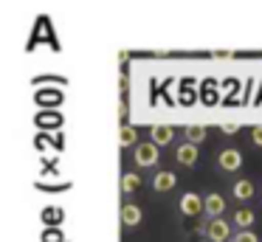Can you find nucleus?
I'll return each mask as SVG.
<instances>
[{"mask_svg": "<svg viewBox=\"0 0 262 242\" xmlns=\"http://www.w3.org/2000/svg\"><path fill=\"white\" fill-rule=\"evenodd\" d=\"M172 138H175V127H169V124H155V127H149V141L152 144L166 146Z\"/></svg>", "mask_w": 262, "mask_h": 242, "instance_id": "39448f33", "label": "nucleus"}, {"mask_svg": "<svg viewBox=\"0 0 262 242\" xmlns=\"http://www.w3.org/2000/svg\"><path fill=\"white\" fill-rule=\"evenodd\" d=\"M231 242H259V236H256L254 231H239V234L234 236Z\"/></svg>", "mask_w": 262, "mask_h": 242, "instance_id": "2eb2a0df", "label": "nucleus"}, {"mask_svg": "<svg viewBox=\"0 0 262 242\" xmlns=\"http://www.w3.org/2000/svg\"><path fill=\"white\" fill-rule=\"evenodd\" d=\"M206 236H209V242H226V239H234V236H231V225H228L223 217L209 219V225H206Z\"/></svg>", "mask_w": 262, "mask_h": 242, "instance_id": "f03ea898", "label": "nucleus"}, {"mask_svg": "<svg viewBox=\"0 0 262 242\" xmlns=\"http://www.w3.org/2000/svg\"><path fill=\"white\" fill-rule=\"evenodd\" d=\"M254 183H251V180H237V183H234V189H231V194L237 197L239 203H245V200H251V197H254Z\"/></svg>", "mask_w": 262, "mask_h": 242, "instance_id": "9b49d317", "label": "nucleus"}, {"mask_svg": "<svg viewBox=\"0 0 262 242\" xmlns=\"http://www.w3.org/2000/svg\"><path fill=\"white\" fill-rule=\"evenodd\" d=\"M119 144L121 146H138V129L136 127H121Z\"/></svg>", "mask_w": 262, "mask_h": 242, "instance_id": "4468645a", "label": "nucleus"}, {"mask_svg": "<svg viewBox=\"0 0 262 242\" xmlns=\"http://www.w3.org/2000/svg\"><path fill=\"white\" fill-rule=\"evenodd\" d=\"M251 144H254V146H262V124L251 129Z\"/></svg>", "mask_w": 262, "mask_h": 242, "instance_id": "dca6fc26", "label": "nucleus"}, {"mask_svg": "<svg viewBox=\"0 0 262 242\" xmlns=\"http://www.w3.org/2000/svg\"><path fill=\"white\" fill-rule=\"evenodd\" d=\"M256 219L254 208H237L234 211V225H237L239 231H251V223Z\"/></svg>", "mask_w": 262, "mask_h": 242, "instance_id": "9d476101", "label": "nucleus"}, {"mask_svg": "<svg viewBox=\"0 0 262 242\" xmlns=\"http://www.w3.org/2000/svg\"><path fill=\"white\" fill-rule=\"evenodd\" d=\"M183 133H186V141H189V144H194V146H198L200 141H206V135H209V129H206L203 124H192V127H186Z\"/></svg>", "mask_w": 262, "mask_h": 242, "instance_id": "ddd939ff", "label": "nucleus"}, {"mask_svg": "<svg viewBox=\"0 0 262 242\" xmlns=\"http://www.w3.org/2000/svg\"><path fill=\"white\" fill-rule=\"evenodd\" d=\"M175 161L181 163V166H194V163H198V146L189 144V141H186V144H181L175 149Z\"/></svg>", "mask_w": 262, "mask_h": 242, "instance_id": "0eeeda50", "label": "nucleus"}, {"mask_svg": "<svg viewBox=\"0 0 262 242\" xmlns=\"http://www.w3.org/2000/svg\"><path fill=\"white\" fill-rule=\"evenodd\" d=\"M136 189H141V174L138 172H124L121 174V191L130 194V191H136Z\"/></svg>", "mask_w": 262, "mask_h": 242, "instance_id": "f8f14e48", "label": "nucleus"}, {"mask_svg": "<svg viewBox=\"0 0 262 242\" xmlns=\"http://www.w3.org/2000/svg\"><path fill=\"white\" fill-rule=\"evenodd\" d=\"M206 217H211V219H217L223 211H226V197L223 194H217V191H211V194H206Z\"/></svg>", "mask_w": 262, "mask_h": 242, "instance_id": "423d86ee", "label": "nucleus"}, {"mask_svg": "<svg viewBox=\"0 0 262 242\" xmlns=\"http://www.w3.org/2000/svg\"><path fill=\"white\" fill-rule=\"evenodd\" d=\"M175 183H178L175 172H155V178H152V189L158 191V194L172 191V189H175Z\"/></svg>", "mask_w": 262, "mask_h": 242, "instance_id": "6e6552de", "label": "nucleus"}, {"mask_svg": "<svg viewBox=\"0 0 262 242\" xmlns=\"http://www.w3.org/2000/svg\"><path fill=\"white\" fill-rule=\"evenodd\" d=\"M203 208H206V197H200L198 191H186L181 197V214H186V217H198Z\"/></svg>", "mask_w": 262, "mask_h": 242, "instance_id": "7ed1b4c3", "label": "nucleus"}, {"mask_svg": "<svg viewBox=\"0 0 262 242\" xmlns=\"http://www.w3.org/2000/svg\"><path fill=\"white\" fill-rule=\"evenodd\" d=\"M220 133L223 135H237L239 133V124H220Z\"/></svg>", "mask_w": 262, "mask_h": 242, "instance_id": "f3484780", "label": "nucleus"}, {"mask_svg": "<svg viewBox=\"0 0 262 242\" xmlns=\"http://www.w3.org/2000/svg\"><path fill=\"white\" fill-rule=\"evenodd\" d=\"M158 158H161V149H158V144H152V141H144V144L136 146V166L149 169V166L158 163Z\"/></svg>", "mask_w": 262, "mask_h": 242, "instance_id": "f257e3e1", "label": "nucleus"}, {"mask_svg": "<svg viewBox=\"0 0 262 242\" xmlns=\"http://www.w3.org/2000/svg\"><path fill=\"white\" fill-rule=\"evenodd\" d=\"M121 223H124L127 228L138 225V223H141V208L133 206V203H124V206H121Z\"/></svg>", "mask_w": 262, "mask_h": 242, "instance_id": "1a4fd4ad", "label": "nucleus"}, {"mask_svg": "<svg viewBox=\"0 0 262 242\" xmlns=\"http://www.w3.org/2000/svg\"><path fill=\"white\" fill-rule=\"evenodd\" d=\"M217 166H220L223 172H237V169L243 166V152L239 149H220V155H217Z\"/></svg>", "mask_w": 262, "mask_h": 242, "instance_id": "20e7f679", "label": "nucleus"}]
</instances>
